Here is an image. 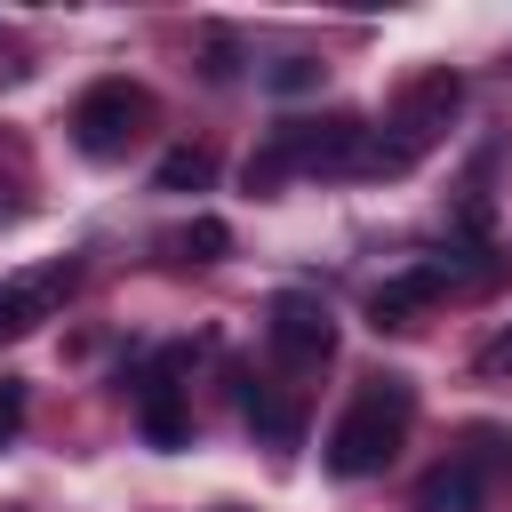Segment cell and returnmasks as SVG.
<instances>
[{
  "instance_id": "obj_1",
  "label": "cell",
  "mask_w": 512,
  "mask_h": 512,
  "mask_svg": "<svg viewBox=\"0 0 512 512\" xmlns=\"http://www.w3.org/2000/svg\"><path fill=\"white\" fill-rule=\"evenodd\" d=\"M408 416H416V384L408 376H368L360 392H352V408L328 424V472L336 480H368V472H384L392 456H400V440H408Z\"/></svg>"
},
{
  "instance_id": "obj_2",
  "label": "cell",
  "mask_w": 512,
  "mask_h": 512,
  "mask_svg": "<svg viewBox=\"0 0 512 512\" xmlns=\"http://www.w3.org/2000/svg\"><path fill=\"white\" fill-rule=\"evenodd\" d=\"M456 104H464V80H456V72H424V80L400 96L392 128H384V136H376V128L360 136V160H352V168H360V176H400V168H416V160L448 136Z\"/></svg>"
},
{
  "instance_id": "obj_3",
  "label": "cell",
  "mask_w": 512,
  "mask_h": 512,
  "mask_svg": "<svg viewBox=\"0 0 512 512\" xmlns=\"http://www.w3.org/2000/svg\"><path fill=\"white\" fill-rule=\"evenodd\" d=\"M144 128H152V96L128 88V80H96V88L72 104V144H80L88 160H120Z\"/></svg>"
},
{
  "instance_id": "obj_4",
  "label": "cell",
  "mask_w": 512,
  "mask_h": 512,
  "mask_svg": "<svg viewBox=\"0 0 512 512\" xmlns=\"http://www.w3.org/2000/svg\"><path fill=\"white\" fill-rule=\"evenodd\" d=\"M264 336H272V352L280 360H296V368H312V360H328L336 352V320H328V304L320 296H272V312H264Z\"/></svg>"
},
{
  "instance_id": "obj_5",
  "label": "cell",
  "mask_w": 512,
  "mask_h": 512,
  "mask_svg": "<svg viewBox=\"0 0 512 512\" xmlns=\"http://www.w3.org/2000/svg\"><path fill=\"white\" fill-rule=\"evenodd\" d=\"M72 280H80L72 264H48V272H32V280H8V288H0V336H32Z\"/></svg>"
},
{
  "instance_id": "obj_6",
  "label": "cell",
  "mask_w": 512,
  "mask_h": 512,
  "mask_svg": "<svg viewBox=\"0 0 512 512\" xmlns=\"http://www.w3.org/2000/svg\"><path fill=\"white\" fill-rule=\"evenodd\" d=\"M440 288H448V272H440V264H424V272H400V280H384V288L368 296V320H376V328H416V312H424Z\"/></svg>"
},
{
  "instance_id": "obj_7",
  "label": "cell",
  "mask_w": 512,
  "mask_h": 512,
  "mask_svg": "<svg viewBox=\"0 0 512 512\" xmlns=\"http://www.w3.org/2000/svg\"><path fill=\"white\" fill-rule=\"evenodd\" d=\"M480 488H488V480H480L464 456H448V464H432V472L416 480V504H408V512H480Z\"/></svg>"
},
{
  "instance_id": "obj_8",
  "label": "cell",
  "mask_w": 512,
  "mask_h": 512,
  "mask_svg": "<svg viewBox=\"0 0 512 512\" xmlns=\"http://www.w3.org/2000/svg\"><path fill=\"white\" fill-rule=\"evenodd\" d=\"M168 376H176V368H160V384H144V440H152V448H184V432H192Z\"/></svg>"
},
{
  "instance_id": "obj_9",
  "label": "cell",
  "mask_w": 512,
  "mask_h": 512,
  "mask_svg": "<svg viewBox=\"0 0 512 512\" xmlns=\"http://www.w3.org/2000/svg\"><path fill=\"white\" fill-rule=\"evenodd\" d=\"M248 424H256V440L288 448V440H296V400H280L272 384H256V392H248Z\"/></svg>"
},
{
  "instance_id": "obj_10",
  "label": "cell",
  "mask_w": 512,
  "mask_h": 512,
  "mask_svg": "<svg viewBox=\"0 0 512 512\" xmlns=\"http://www.w3.org/2000/svg\"><path fill=\"white\" fill-rule=\"evenodd\" d=\"M208 176H216V160H208L200 144H176V152L160 160V192H200Z\"/></svg>"
},
{
  "instance_id": "obj_11",
  "label": "cell",
  "mask_w": 512,
  "mask_h": 512,
  "mask_svg": "<svg viewBox=\"0 0 512 512\" xmlns=\"http://www.w3.org/2000/svg\"><path fill=\"white\" fill-rule=\"evenodd\" d=\"M456 456H464L480 480H488V472L512 480V432H496V424H472V448H456Z\"/></svg>"
},
{
  "instance_id": "obj_12",
  "label": "cell",
  "mask_w": 512,
  "mask_h": 512,
  "mask_svg": "<svg viewBox=\"0 0 512 512\" xmlns=\"http://www.w3.org/2000/svg\"><path fill=\"white\" fill-rule=\"evenodd\" d=\"M224 248H232V232H224L216 216H192V232H184V256H200V264H208V256H224Z\"/></svg>"
},
{
  "instance_id": "obj_13",
  "label": "cell",
  "mask_w": 512,
  "mask_h": 512,
  "mask_svg": "<svg viewBox=\"0 0 512 512\" xmlns=\"http://www.w3.org/2000/svg\"><path fill=\"white\" fill-rule=\"evenodd\" d=\"M312 80H320V64H312V56H288V64L272 72V88H280V96H296V88H312Z\"/></svg>"
},
{
  "instance_id": "obj_14",
  "label": "cell",
  "mask_w": 512,
  "mask_h": 512,
  "mask_svg": "<svg viewBox=\"0 0 512 512\" xmlns=\"http://www.w3.org/2000/svg\"><path fill=\"white\" fill-rule=\"evenodd\" d=\"M16 424H24V384L0 376V440H16Z\"/></svg>"
},
{
  "instance_id": "obj_15",
  "label": "cell",
  "mask_w": 512,
  "mask_h": 512,
  "mask_svg": "<svg viewBox=\"0 0 512 512\" xmlns=\"http://www.w3.org/2000/svg\"><path fill=\"white\" fill-rule=\"evenodd\" d=\"M480 368H488V376H512V328H496V336L480 344Z\"/></svg>"
}]
</instances>
